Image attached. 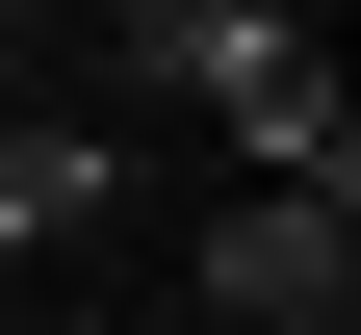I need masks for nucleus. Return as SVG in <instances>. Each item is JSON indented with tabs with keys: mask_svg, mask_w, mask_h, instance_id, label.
Instances as JSON below:
<instances>
[{
	"mask_svg": "<svg viewBox=\"0 0 361 335\" xmlns=\"http://www.w3.org/2000/svg\"><path fill=\"white\" fill-rule=\"evenodd\" d=\"M104 52H129V78H180V104H207V78H233V52H258V0H129Z\"/></svg>",
	"mask_w": 361,
	"mask_h": 335,
	"instance_id": "obj_4",
	"label": "nucleus"
},
{
	"mask_svg": "<svg viewBox=\"0 0 361 335\" xmlns=\"http://www.w3.org/2000/svg\"><path fill=\"white\" fill-rule=\"evenodd\" d=\"M207 104H233V155H258V181H310V207H361V129H336V52H310V26H258V52L207 78Z\"/></svg>",
	"mask_w": 361,
	"mask_h": 335,
	"instance_id": "obj_2",
	"label": "nucleus"
},
{
	"mask_svg": "<svg viewBox=\"0 0 361 335\" xmlns=\"http://www.w3.org/2000/svg\"><path fill=\"white\" fill-rule=\"evenodd\" d=\"M207 310H233V335H361V207L258 181V207L207 232Z\"/></svg>",
	"mask_w": 361,
	"mask_h": 335,
	"instance_id": "obj_1",
	"label": "nucleus"
},
{
	"mask_svg": "<svg viewBox=\"0 0 361 335\" xmlns=\"http://www.w3.org/2000/svg\"><path fill=\"white\" fill-rule=\"evenodd\" d=\"M104 181H129L104 129H0V258H52V232H104Z\"/></svg>",
	"mask_w": 361,
	"mask_h": 335,
	"instance_id": "obj_3",
	"label": "nucleus"
}]
</instances>
